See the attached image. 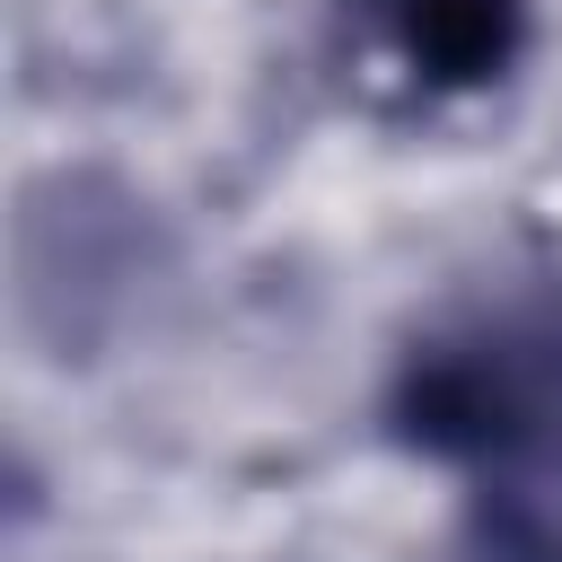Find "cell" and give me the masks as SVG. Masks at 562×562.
Returning a JSON list of instances; mask_svg holds the SVG:
<instances>
[{"label": "cell", "instance_id": "cell-1", "mask_svg": "<svg viewBox=\"0 0 562 562\" xmlns=\"http://www.w3.org/2000/svg\"><path fill=\"white\" fill-rule=\"evenodd\" d=\"M360 9L430 88H492L527 53V0H360Z\"/></svg>", "mask_w": 562, "mask_h": 562}]
</instances>
